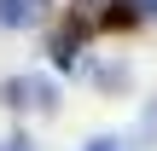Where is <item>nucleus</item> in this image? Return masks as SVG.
<instances>
[{
    "mask_svg": "<svg viewBox=\"0 0 157 151\" xmlns=\"http://www.w3.org/2000/svg\"><path fill=\"white\" fill-rule=\"evenodd\" d=\"M35 17V0H0V29H17Z\"/></svg>",
    "mask_w": 157,
    "mask_h": 151,
    "instance_id": "nucleus-1",
    "label": "nucleus"
},
{
    "mask_svg": "<svg viewBox=\"0 0 157 151\" xmlns=\"http://www.w3.org/2000/svg\"><path fill=\"white\" fill-rule=\"evenodd\" d=\"M0 105H23V81H0Z\"/></svg>",
    "mask_w": 157,
    "mask_h": 151,
    "instance_id": "nucleus-2",
    "label": "nucleus"
},
{
    "mask_svg": "<svg viewBox=\"0 0 157 151\" xmlns=\"http://www.w3.org/2000/svg\"><path fill=\"white\" fill-rule=\"evenodd\" d=\"M0 151H23V140H0Z\"/></svg>",
    "mask_w": 157,
    "mask_h": 151,
    "instance_id": "nucleus-3",
    "label": "nucleus"
}]
</instances>
